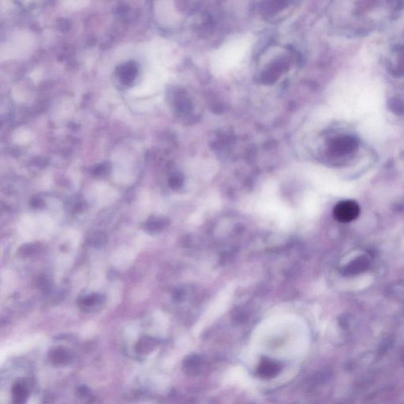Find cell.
I'll return each mask as SVG.
<instances>
[{
    "label": "cell",
    "mask_w": 404,
    "mask_h": 404,
    "mask_svg": "<svg viewBox=\"0 0 404 404\" xmlns=\"http://www.w3.org/2000/svg\"><path fill=\"white\" fill-rule=\"evenodd\" d=\"M107 171H108V167L104 165H100L94 171V174L96 175H103V174H105L107 173Z\"/></svg>",
    "instance_id": "9c48e42d"
},
{
    "label": "cell",
    "mask_w": 404,
    "mask_h": 404,
    "mask_svg": "<svg viewBox=\"0 0 404 404\" xmlns=\"http://www.w3.org/2000/svg\"><path fill=\"white\" fill-rule=\"evenodd\" d=\"M89 242L92 246L100 247L107 242V236L102 232H95L89 237Z\"/></svg>",
    "instance_id": "5b68a950"
},
{
    "label": "cell",
    "mask_w": 404,
    "mask_h": 404,
    "mask_svg": "<svg viewBox=\"0 0 404 404\" xmlns=\"http://www.w3.org/2000/svg\"><path fill=\"white\" fill-rule=\"evenodd\" d=\"M165 221L163 220H152V221H148L147 224L145 225V230L151 234H154V233L160 231L165 227Z\"/></svg>",
    "instance_id": "8992f818"
},
{
    "label": "cell",
    "mask_w": 404,
    "mask_h": 404,
    "mask_svg": "<svg viewBox=\"0 0 404 404\" xmlns=\"http://www.w3.org/2000/svg\"><path fill=\"white\" fill-rule=\"evenodd\" d=\"M35 250L33 246L32 245H25V246H22V247L20 249V252H21V254H23V255H29V254H31L33 251Z\"/></svg>",
    "instance_id": "ba28073f"
},
{
    "label": "cell",
    "mask_w": 404,
    "mask_h": 404,
    "mask_svg": "<svg viewBox=\"0 0 404 404\" xmlns=\"http://www.w3.org/2000/svg\"><path fill=\"white\" fill-rule=\"evenodd\" d=\"M137 74V66L134 62L122 64L118 69V77L123 85H130L135 79Z\"/></svg>",
    "instance_id": "7a4b0ae2"
},
{
    "label": "cell",
    "mask_w": 404,
    "mask_h": 404,
    "mask_svg": "<svg viewBox=\"0 0 404 404\" xmlns=\"http://www.w3.org/2000/svg\"><path fill=\"white\" fill-rule=\"evenodd\" d=\"M31 205H33V207H41V205H43L42 200L40 199V198H34L31 201Z\"/></svg>",
    "instance_id": "30bf717a"
},
{
    "label": "cell",
    "mask_w": 404,
    "mask_h": 404,
    "mask_svg": "<svg viewBox=\"0 0 404 404\" xmlns=\"http://www.w3.org/2000/svg\"><path fill=\"white\" fill-rule=\"evenodd\" d=\"M369 261L367 257H359L356 258L354 261H351L349 265L346 266L345 269V273L346 274L353 275L359 274L362 273L364 271L366 270L367 268L369 267Z\"/></svg>",
    "instance_id": "3957f363"
},
{
    "label": "cell",
    "mask_w": 404,
    "mask_h": 404,
    "mask_svg": "<svg viewBox=\"0 0 404 404\" xmlns=\"http://www.w3.org/2000/svg\"><path fill=\"white\" fill-rule=\"evenodd\" d=\"M105 296L103 294H93L92 295L87 296L82 300V303L86 306H92L96 304L102 303L105 302Z\"/></svg>",
    "instance_id": "52a82bcc"
},
{
    "label": "cell",
    "mask_w": 404,
    "mask_h": 404,
    "mask_svg": "<svg viewBox=\"0 0 404 404\" xmlns=\"http://www.w3.org/2000/svg\"><path fill=\"white\" fill-rule=\"evenodd\" d=\"M360 214V207L354 201H341L335 207L333 215L337 221L341 223H349L358 218Z\"/></svg>",
    "instance_id": "6da1fadb"
},
{
    "label": "cell",
    "mask_w": 404,
    "mask_h": 404,
    "mask_svg": "<svg viewBox=\"0 0 404 404\" xmlns=\"http://www.w3.org/2000/svg\"><path fill=\"white\" fill-rule=\"evenodd\" d=\"M280 371H281L280 365L271 360H263L258 369V373L260 375L266 378L275 377Z\"/></svg>",
    "instance_id": "277c9868"
}]
</instances>
